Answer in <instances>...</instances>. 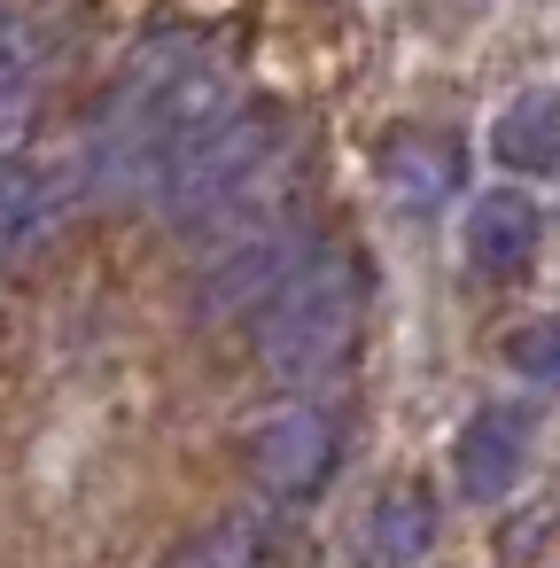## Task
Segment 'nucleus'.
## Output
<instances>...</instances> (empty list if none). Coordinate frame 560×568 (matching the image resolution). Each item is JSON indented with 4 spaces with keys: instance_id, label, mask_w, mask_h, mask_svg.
<instances>
[{
    "instance_id": "f257e3e1",
    "label": "nucleus",
    "mask_w": 560,
    "mask_h": 568,
    "mask_svg": "<svg viewBox=\"0 0 560 568\" xmlns=\"http://www.w3.org/2000/svg\"><path fill=\"white\" fill-rule=\"evenodd\" d=\"M234 79L226 63H211L203 48H149L102 125V156L118 180H164V164L234 110Z\"/></svg>"
},
{
    "instance_id": "f03ea898",
    "label": "nucleus",
    "mask_w": 560,
    "mask_h": 568,
    "mask_svg": "<svg viewBox=\"0 0 560 568\" xmlns=\"http://www.w3.org/2000/svg\"><path fill=\"white\" fill-rule=\"evenodd\" d=\"M257 351L281 382H327L358 351L366 327V273L350 250H312L257 312Z\"/></svg>"
},
{
    "instance_id": "7ed1b4c3",
    "label": "nucleus",
    "mask_w": 560,
    "mask_h": 568,
    "mask_svg": "<svg viewBox=\"0 0 560 568\" xmlns=\"http://www.w3.org/2000/svg\"><path fill=\"white\" fill-rule=\"evenodd\" d=\"M281 149H288V141H281V118H273V110L234 102L218 125H203V133H195V141L164 164V180H156L164 226L203 234V226H218V219L250 211V195L273 180Z\"/></svg>"
},
{
    "instance_id": "20e7f679",
    "label": "nucleus",
    "mask_w": 560,
    "mask_h": 568,
    "mask_svg": "<svg viewBox=\"0 0 560 568\" xmlns=\"http://www.w3.org/2000/svg\"><path fill=\"white\" fill-rule=\"evenodd\" d=\"M312 257V226L296 219V211H273V219H257V226H242L211 265H203V281H195V312L203 320H250L296 265Z\"/></svg>"
},
{
    "instance_id": "39448f33",
    "label": "nucleus",
    "mask_w": 560,
    "mask_h": 568,
    "mask_svg": "<svg viewBox=\"0 0 560 568\" xmlns=\"http://www.w3.org/2000/svg\"><path fill=\"white\" fill-rule=\"evenodd\" d=\"M343 444H350L343 413H327V405H288V413H273V420L250 436V483H257L273 506H312V498L335 483Z\"/></svg>"
},
{
    "instance_id": "423d86ee",
    "label": "nucleus",
    "mask_w": 560,
    "mask_h": 568,
    "mask_svg": "<svg viewBox=\"0 0 560 568\" xmlns=\"http://www.w3.org/2000/svg\"><path fill=\"white\" fill-rule=\"evenodd\" d=\"M521 467H529V413H513V405H482V413L451 436V483H459L467 506L513 498Z\"/></svg>"
},
{
    "instance_id": "0eeeda50",
    "label": "nucleus",
    "mask_w": 560,
    "mask_h": 568,
    "mask_svg": "<svg viewBox=\"0 0 560 568\" xmlns=\"http://www.w3.org/2000/svg\"><path fill=\"white\" fill-rule=\"evenodd\" d=\"M467 180V149L451 133H428V125H405L381 141V195L405 211V219H436Z\"/></svg>"
},
{
    "instance_id": "6e6552de",
    "label": "nucleus",
    "mask_w": 560,
    "mask_h": 568,
    "mask_svg": "<svg viewBox=\"0 0 560 568\" xmlns=\"http://www.w3.org/2000/svg\"><path fill=\"white\" fill-rule=\"evenodd\" d=\"M48 63H55L48 24L32 9H0V156L32 133V102L48 87Z\"/></svg>"
},
{
    "instance_id": "1a4fd4ad",
    "label": "nucleus",
    "mask_w": 560,
    "mask_h": 568,
    "mask_svg": "<svg viewBox=\"0 0 560 568\" xmlns=\"http://www.w3.org/2000/svg\"><path fill=\"white\" fill-rule=\"evenodd\" d=\"M537 242H544V211H537V195H521V187H490V195H475V211H467V257H475V273L513 281V273L537 257Z\"/></svg>"
},
{
    "instance_id": "9d476101",
    "label": "nucleus",
    "mask_w": 560,
    "mask_h": 568,
    "mask_svg": "<svg viewBox=\"0 0 560 568\" xmlns=\"http://www.w3.org/2000/svg\"><path fill=\"white\" fill-rule=\"evenodd\" d=\"M63 211H71V187H63V172H48V164H32V156H0V257H32L55 226H63Z\"/></svg>"
},
{
    "instance_id": "9b49d317",
    "label": "nucleus",
    "mask_w": 560,
    "mask_h": 568,
    "mask_svg": "<svg viewBox=\"0 0 560 568\" xmlns=\"http://www.w3.org/2000/svg\"><path fill=\"white\" fill-rule=\"evenodd\" d=\"M490 156L506 172H552L560 164V87H529L490 118Z\"/></svg>"
},
{
    "instance_id": "f8f14e48",
    "label": "nucleus",
    "mask_w": 560,
    "mask_h": 568,
    "mask_svg": "<svg viewBox=\"0 0 560 568\" xmlns=\"http://www.w3.org/2000/svg\"><path fill=\"white\" fill-rule=\"evenodd\" d=\"M436 490L428 483H389L381 498H374V514H366V560H420V552H436Z\"/></svg>"
},
{
    "instance_id": "ddd939ff",
    "label": "nucleus",
    "mask_w": 560,
    "mask_h": 568,
    "mask_svg": "<svg viewBox=\"0 0 560 568\" xmlns=\"http://www.w3.org/2000/svg\"><path fill=\"white\" fill-rule=\"evenodd\" d=\"M265 552H281L273 529H265V514H226L218 529H203V537L180 545V560H265Z\"/></svg>"
},
{
    "instance_id": "4468645a",
    "label": "nucleus",
    "mask_w": 560,
    "mask_h": 568,
    "mask_svg": "<svg viewBox=\"0 0 560 568\" xmlns=\"http://www.w3.org/2000/svg\"><path fill=\"white\" fill-rule=\"evenodd\" d=\"M506 358H513V374H521V382H560V320L521 327V335L506 343Z\"/></svg>"
}]
</instances>
